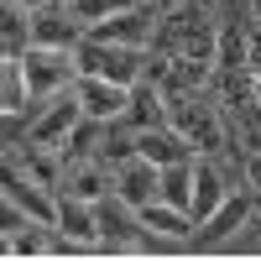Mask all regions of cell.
<instances>
[{"instance_id":"6da1fadb","label":"cell","mask_w":261,"mask_h":261,"mask_svg":"<svg viewBox=\"0 0 261 261\" xmlns=\"http://www.w3.org/2000/svg\"><path fill=\"white\" fill-rule=\"evenodd\" d=\"M146 53H167V58H199V63H214L220 58V27L209 21V6L204 0H183L157 16V32H151Z\"/></svg>"},{"instance_id":"7a4b0ae2","label":"cell","mask_w":261,"mask_h":261,"mask_svg":"<svg viewBox=\"0 0 261 261\" xmlns=\"http://www.w3.org/2000/svg\"><path fill=\"white\" fill-rule=\"evenodd\" d=\"M73 63H79V73H94V79H110V84L130 89L146 68V47H115V42H99L84 32V42L73 47Z\"/></svg>"},{"instance_id":"3957f363","label":"cell","mask_w":261,"mask_h":261,"mask_svg":"<svg viewBox=\"0 0 261 261\" xmlns=\"http://www.w3.org/2000/svg\"><path fill=\"white\" fill-rule=\"evenodd\" d=\"M167 125L183 130V136L199 146V151H220V136H225V115L214 110L209 94H172L167 99Z\"/></svg>"},{"instance_id":"277c9868","label":"cell","mask_w":261,"mask_h":261,"mask_svg":"<svg viewBox=\"0 0 261 261\" xmlns=\"http://www.w3.org/2000/svg\"><path fill=\"white\" fill-rule=\"evenodd\" d=\"M21 63H27L32 105H47L53 94H63V89H73V84H79V63H73L68 47H32Z\"/></svg>"},{"instance_id":"5b68a950","label":"cell","mask_w":261,"mask_h":261,"mask_svg":"<svg viewBox=\"0 0 261 261\" xmlns=\"http://www.w3.org/2000/svg\"><path fill=\"white\" fill-rule=\"evenodd\" d=\"M79 120H84V110H79V94H73V89H63V94H53L47 105H42V115L32 120L27 141H32V146H47V151H63Z\"/></svg>"},{"instance_id":"8992f818","label":"cell","mask_w":261,"mask_h":261,"mask_svg":"<svg viewBox=\"0 0 261 261\" xmlns=\"http://www.w3.org/2000/svg\"><path fill=\"white\" fill-rule=\"evenodd\" d=\"M84 42V21L63 6V0H47V6L32 11V47H79Z\"/></svg>"},{"instance_id":"52a82bcc","label":"cell","mask_w":261,"mask_h":261,"mask_svg":"<svg viewBox=\"0 0 261 261\" xmlns=\"http://www.w3.org/2000/svg\"><path fill=\"white\" fill-rule=\"evenodd\" d=\"M84 246H99L94 204H89V199H73V193H63V204H58V251H84Z\"/></svg>"},{"instance_id":"ba28073f","label":"cell","mask_w":261,"mask_h":261,"mask_svg":"<svg viewBox=\"0 0 261 261\" xmlns=\"http://www.w3.org/2000/svg\"><path fill=\"white\" fill-rule=\"evenodd\" d=\"M73 94H79V110L89 115V120H120V115H125V105H130V89H125V84L94 79V73H79Z\"/></svg>"},{"instance_id":"9c48e42d","label":"cell","mask_w":261,"mask_h":261,"mask_svg":"<svg viewBox=\"0 0 261 261\" xmlns=\"http://www.w3.org/2000/svg\"><path fill=\"white\" fill-rule=\"evenodd\" d=\"M6 199L27 214V220H42V225H58V204L63 199H53V188H42V183H32L27 172H21L16 162H6Z\"/></svg>"},{"instance_id":"30bf717a","label":"cell","mask_w":261,"mask_h":261,"mask_svg":"<svg viewBox=\"0 0 261 261\" xmlns=\"http://www.w3.org/2000/svg\"><path fill=\"white\" fill-rule=\"evenodd\" d=\"M151 32H157V11H151V6H130V11H120V16H110V21H99L89 37L115 42V47H146Z\"/></svg>"},{"instance_id":"8fae6325","label":"cell","mask_w":261,"mask_h":261,"mask_svg":"<svg viewBox=\"0 0 261 261\" xmlns=\"http://www.w3.org/2000/svg\"><path fill=\"white\" fill-rule=\"evenodd\" d=\"M94 220H99V246H130V241H141V220H136V209H130L120 193L94 199Z\"/></svg>"},{"instance_id":"7c38bea8","label":"cell","mask_w":261,"mask_h":261,"mask_svg":"<svg viewBox=\"0 0 261 261\" xmlns=\"http://www.w3.org/2000/svg\"><path fill=\"white\" fill-rule=\"evenodd\" d=\"M136 157L167 167V162H188V157H199V146H193L183 130H172V125H151V130H136Z\"/></svg>"},{"instance_id":"4fadbf2b","label":"cell","mask_w":261,"mask_h":261,"mask_svg":"<svg viewBox=\"0 0 261 261\" xmlns=\"http://www.w3.org/2000/svg\"><path fill=\"white\" fill-rule=\"evenodd\" d=\"M115 193L130 204V209H141V204H151L162 193V167L157 162H146V157H130V162H120V172H115Z\"/></svg>"},{"instance_id":"5bb4252c","label":"cell","mask_w":261,"mask_h":261,"mask_svg":"<svg viewBox=\"0 0 261 261\" xmlns=\"http://www.w3.org/2000/svg\"><path fill=\"white\" fill-rule=\"evenodd\" d=\"M246 220H251V199L246 193H225V204L214 209L204 225H193V235H199V246H220V241H230V235H241Z\"/></svg>"},{"instance_id":"9a60e30c","label":"cell","mask_w":261,"mask_h":261,"mask_svg":"<svg viewBox=\"0 0 261 261\" xmlns=\"http://www.w3.org/2000/svg\"><path fill=\"white\" fill-rule=\"evenodd\" d=\"M220 204H225V178H220V162H214V157H199V162H193V204H188L193 225H204Z\"/></svg>"},{"instance_id":"2e32d148","label":"cell","mask_w":261,"mask_h":261,"mask_svg":"<svg viewBox=\"0 0 261 261\" xmlns=\"http://www.w3.org/2000/svg\"><path fill=\"white\" fill-rule=\"evenodd\" d=\"M136 220H141L146 235H157V241H188V235H193V214H188V209H172V204H162V199L141 204Z\"/></svg>"},{"instance_id":"e0dca14e","label":"cell","mask_w":261,"mask_h":261,"mask_svg":"<svg viewBox=\"0 0 261 261\" xmlns=\"http://www.w3.org/2000/svg\"><path fill=\"white\" fill-rule=\"evenodd\" d=\"M120 120H125L130 130L167 125V99H162V89H157V84H146V79H136V84H130V105H125Z\"/></svg>"},{"instance_id":"ac0fdd59","label":"cell","mask_w":261,"mask_h":261,"mask_svg":"<svg viewBox=\"0 0 261 261\" xmlns=\"http://www.w3.org/2000/svg\"><path fill=\"white\" fill-rule=\"evenodd\" d=\"M63 193H73V199H105V193H115V172L105 167L99 157L89 162H68V178H63Z\"/></svg>"},{"instance_id":"d6986e66","label":"cell","mask_w":261,"mask_h":261,"mask_svg":"<svg viewBox=\"0 0 261 261\" xmlns=\"http://www.w3.org/2000/svg\"><path fill=\"white\" fill-rule=\"evenodd\" d=\"M0 47L6 58H27L32 53V11L21 0H6V16H0Z\"/></svg>"},{"instance_id":"ffe728a7","label":"cell","mask_w":261,"mask_h":261,"mask_svg":"<svg viewBox=\"0 0 261 261\" xmlns=\"http://www.w3.org/2000/svg\"><path fill=\"white\" fill-rule=\"evenodd\" d=\"M32 105V84H27V63L6 58L0 63V115H21Z\"/></svg>"},{"instance_id":"44dd1931","label":"cell","mask_w":261,"mask_h":261,"mask_svg":"<svg viewBox=\"0 0 261 261\" xmlns=\"http://www.w3.org/2000/svg\"><path fill=\"white\" fill-rule=\"evenodd\" d=\"M193 162H199V157L162 167V193H157L162 204H172V209H188V204H193Z\"/></svg>"},{"instance_id":"7402d4cb","label":"cell","mask_w":261,"mask_h":261,"mask_svg":"<svg viewBox=\"0 0 261 261\" xmlns=\"http://www.w3.org/2000/svg\"><path fill=\"white\" fill-rule=\"evenodd\" d=\"M105 125H110V120H89V115H84V120L73 125L68 146H63V162H89V157H99V146H105Z\"/></svg>"},{"instance_id":"603a6c76","label":"cell","mask_w":261,"mask_h":261,"mask_svg":"<svg viewBox=\"0 0 261 261\" xmlns=\"http://www.w3.org/2000/svg\"><path fill=\"white\" fill-rule=\"evenodd\" d=\"M79 21H84V32H94L99 21H110V16H120V11H130L136 0H63Z\"/></svg>"},{"instance_id":"cb8c5ba5","label":"cell","mask_w":261,"mask_h":261,"mask_svg":"<svg viewBox=\"0 0 261 261\" xmlns=\"http://www.w3.org/2000/svg\"><path fill=\"white\" fill-rule=\"evenodd\" d=\"M214 68H246V32H225L220 37V58Z\"/></svg>"},{"instance_id":"d4e9b609","label":"cell","mask_w":261,"mask_h":261,"mask_svg":"<svg viewBox=\"0 0 261 261\" xmlns=\"http://www.w3.org/2000/svg\"><path fill=\"white\" fill-rule=\"evenodd\" d=\"M246 68H251V79H261V32L246 37Z\"/></svg>"},{"instance_id":"484cf974","label":"cell","mask_w":261,"mask_h":261,"mask_svg":"<svg viewBox=\"0 0 261 261\" xmlns=\"http://www.w3.org/2000/svg\"><path fill=\"white\" fill-rule=\"evenodd\" d=\"M246 178H251V188L261 193V151H251V157H246Z\"/></svg>"},{"instance_id":"4316f807","label":"cell","mask_w":261,"mask_h":261,"mask_svg":"<svg viewBox=\"0 0 261 261\" xmlns=\"http://www.w3.org/2000/svg\"><path fill=\"white\" fill-rule=\"evenodd\" d=\"M136 6H151V11L162 16V11H172V6H183V0H136Z\"/></svg>"},{"instance_id":"83f0119b","label":"cell","mask_w":261,"mask_h":261,"mask_svg":"<svg viewBox=\"0 0 261 261\" xmlns=\"http://www.w3.org/2000/svg\"><path fill=\"white\" fill-rule=\"evenodd\" d=\"M251 99H256V105H261V79H251Z\"/></svg>"},{"instance_id":"f1b7e54d","label":"cell","mask_w":261,"mask_h":261,"mask_svg":"<svg viewBox=\"0 0 261 261\" xmlns=\"http://www.w3.org/2000/svg\"><path fill=\"white\" fill-rule=\"evenodd\" d=\"M21 6H27V11H37V6H47V0H21Z\"/></svg>"},{"instance_id":"f546056e","label":"cell","mask_w":261,"mask_h":261,"mask_svg":"<svg viewBox=\"0 0 261 261\" xmlns=\"http://www.w3.org/2000/svg\"><path fill=\"white\" fill-rule=\"evenodd\" d=\"M251 6H256V16H261V0H251Z\"/></svg>"}]
</instances>
